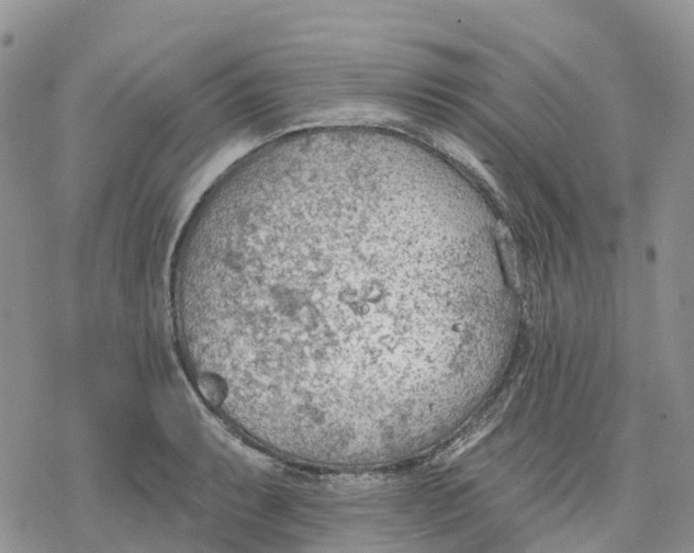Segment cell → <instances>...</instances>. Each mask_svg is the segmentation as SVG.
<instances>
[{"label":"cell","instance_id":"1","mask_svg":"<svg viewBox=\"0 0 694 553\" xmlns=\"http://www.w3.org/2000/svg\"><path fill=\"white\" fill-rule=\"evenodd\" d=\"M405 222L348 183L257 174L209 191L171 274L191 375L258 416L387 387L405 360Z\"/></svg>","mask_w":694,"mask_h":553}]
</instances>
